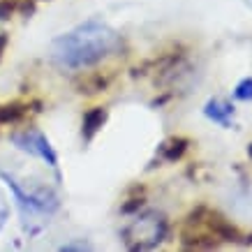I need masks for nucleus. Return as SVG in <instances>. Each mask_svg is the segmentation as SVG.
I'll use <instances>...</instances> for the list:
<instances>
[{"label":"nucleus","mask_w":252,"mask_h":252,"mask_svg":"<svg viewBox=\"0 0 252 252\" xmlns=\"http://www.w3.org/2000/svg\"><path fill=\"white\" fill-rule=\"evenodd\" d=\"M12 144L14 148L23 151V153L32 155V158H37V160L46 162L51 169H58V155H56L54 146L49 144V139H46L44 132L35 130V127H28V130H21L12 134Z\"/></svg>","instance_id":"obj_4"},{"label":"nucleus","mask_w":252,"mask_h":252,"mask_svg":"<svg viewBox=\"0 0 252 252\" xmlns=\"http://www.w3.org/2000/svg\"><path fill=\"white\" fill-rule=\"evenodd\" d=\"M167 234V220L164 215L155 213V211H146V213L134 215L125 227H123L121 236L123 243L130 250H148L155 248Z\"/></svg>","instance_id":"obj_3"},{"label":"nucleus","mask_w":252,"mask_h":252,"mask_svg":"<svg viewBox=\"0 0 252 252\" xmlns=\"http://www.w3.org/2000/svg\"><path fill=\"white\" fill-rule=\"evenodd\" d=\"M234 97L241 99V102H252V77L243 79V81L236 86V91H234Z\"/></svg>","instance_id":"obj_8"},{"label":"nucleus","mask_w":252,"mask_h":252,"mask_svg":"<svg viewBox=\"0 0 252 252\" xmlns=\"http://www.w3.org/2000/svg\"><path fill=\"white\" fill-rule=\"evenodd\" d=\"M7 220H9V204H7V199L0 194V229L5 227Z\"/></svg>","instance_id":"obj_9"},{"label":"nucleus","mask_w":252,"mask_h":252,"mask_svg":"<svg viewBox=\"0 0 252 252\" xmlns=\"http://www.w3.org/2000/svg\"><path fill=\"white\" fill-rule=\"evenodd\" d=\"M248 155H250V158H252V146H250V148H248Z\"/></svg>","instance_id":"obj_12"},{"label":"nucleus","mask_w":252,"mask_h":252,"mask_svg":"<svg viewBox=\"0 0 252 252\" xmlns=\"http://www.w3.org/2000/svg\"><path fill=\"white\" fill-rule=\"evenodd\" d=\"M2 181L9 185V190L14 194L16 204H19V211H21V222L23 229L28 234H37L44 222H49L46 218L58 211L61 201H58V194H56L51 188H23L14 176H9L7 171H0Z\"/></svg>","instance_id":"obj_2"},{"label":"nucleus","mask_w":252,"mask_h":252,"mask_svg":"<svg viewBox=\"0 0 252 252\" xmlns=\"http://www.w3.org/2000/svg\"><path fill=\"white\" fill-rule=\"evenodd\" d=\"M123 49L121 35L102 21H86L51 42V58L63 69H86Z\"/></svg>","instance_id":"obj_1"},{"label":"nucleus","mask_w":252,"mask_h":252,"mask_svg":"<svg viewBox=\"0 0 252 252\" xmlns=\"http://www.w3.org/2000/svg\"><path fill=\"white\" fill-rule=\"evenodd\" d=\"M5 42H7V39H5V37H0V54H2V49H5Z\"/></svg>","instance_id":"obj_11"},{"label":"nucleus","mask_w":252,"mask_h":252,"mask_svg":"<svg viewBox=\"0 0 252 252\" xmlns=\"http://www.w3.org/2000/svg\"><path fill=\"white\" fill-rule=\"evenodd\" d=\"M104 121H107V111H104V109H93V111H88V114L84 116V139L86 141H91V139L97 134V130L104 125Z\"/></svg>","instance_id":"obj_6"},{"label":"nucleus","mask_w":252,"mask_h":252,"mask_svg":"<svg viewBox=\"0 0 252 252\" xmlns=\"http://www.w3.org/2000/svg\"><path fill=\"white\" fill-rule=\"evenodd\" d=\"M61 250H91V245L88 243H67V245H63Z\"/></svg>","instance_id":"obj_10"},{"label":"nucleus","mask_w":252,"mask_h":252,"mask_svg":"<svg viewBox=\"0 0 252 252\" xmlns=\"http://www.w3.org/2000/svg\"><path fill=\"white\" fill-rule=\"evenodd\" d=\"M204 116H206L208 121L222 125V127H229L231 118H234V104L227 102V99H222V97H213V99H208L206 102Z\"/></svg>","instance_id":"obj_5"},{"label":"nucleus","mask_w":252,"mask_h":252,"mask_svg":"<svg viewBox=\"0 0 252 252\" xmlns=\"http://www.w3.org/2000/svg\"><path fill=\"white\" fill-rule=\"evenodd\" d=\"M185 146H188V141L185 139H171V141H167V144H162V155H164V160H178L181 155H183Z\"/></svg>","instance_id":"obj_7"}]
</instances>
